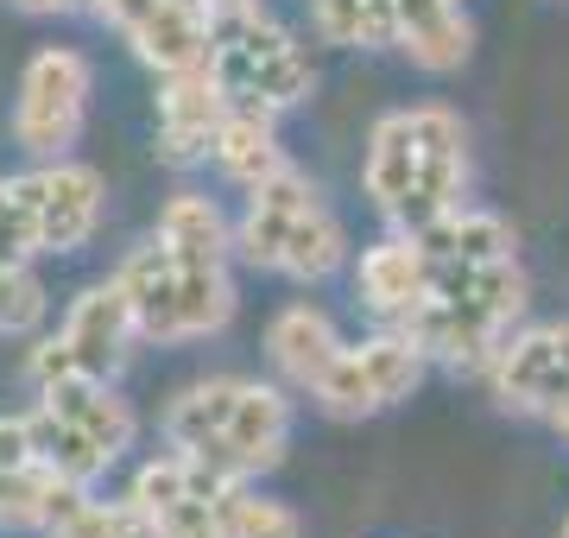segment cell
I'll list each match as a JSON object with an SVG mask.
<instances>
[{"label": "cell", "instance_id": "30bf717a", "mask_svg": "<svg viewBox=\"0 0 569 538\" xmlns=\"http://www.w3.org/2000/svg\"><path fill=\"white\" fill-rule=\"evenodd\" d=\"M216 20L222 13L209 0H140L121 20V32L159 77H171V70H197L216 58Z\"/></svg>", "mask_w": 569, "mask_h": 538}, {"label": "cell", "instance_id": "603a6c76", "mask_svg": "<svg viewBox=\"0 0 569 538\" xmlns=\"http://www.w3.org/2000/svg\"><path fill=\"white\" fill-rule=\"evenodd\" d=\"M234 317V286H228L222 267H183L178 272V298H171V323H164V342H190V336L222 330Z\"/></svg>", "mask_w": 569, "mask_h": 538}, {"label": "cell", "instance_id": "f546056e", "mask_svg": "<svg viewBox=\"0 0 569 538\" xmlns=\"http://www.w3.org/2000/svg\"><path fill=\"white\" fill-rule=\"evenodd\" d=\"M39 253V228H32V209L20 197V178H0V260L20 267Z\"/></svg>", "mask_w": 569, "mask_h": 538}, {"label": "cell", "instance_id": "83f0119b", "mask_svg": "<svg viewBox=\"0 0 569 538\" xmlns=\"http://www.w3.org/2000/svg\"><path fill=\"white\" fill-rule=\"evenodd\" d=\"M228 538H305V526H298V514L284 507V500H260L247 495V481H234L228 488Z\"/></svg>", "mask_w": 569, "mask_h": 538}, {"label": "cell", "instance_id": "e0dca14e", "mask_svg": "<svg viewBox=\"0 0 569 538\" xmlns=\"http://www.w3.org/2000/svg\"><path fill=\"white\" fill-rule=\"evenodd\" d=\"M228 450L241 462V476H260L284 456V437H291V399L279 387H260V380H247L241 399H234V418H228Z\"/></svg>", "mask_w": 569, "mask_h": 538}, {"label": "cell", "instance_id": "ffe728a7", "mask_svg": "<svg viewBox=\"0 0 569 538\" xmlns=\"http://www.w3.org/2000/svg\"><path fill=\"white\" fill-rule=\"evenodd\" d=\"M178 253L164 248L159 235L146 241V248H133L121 260V291H127V305H133V323H140L146 342H164V323H171V298H178Z\"/></svg>", "mask_w": 569, "mask_h": 538}, {"label": "cell", "instance_id": "3957f363", "mask_svg": "<svg viewBox=\"0 0 569 538\" xmlns=\"http://www.w3.org/2000/svg\"><path fill=\"white\" fill-rule=\"evenodd\" d=\"M209 63H216V77H222V89L234 96V102L272 108V114L291 108V102H305L310 83H317L305 44L291 39L260 0L216 20V58Z\"/></svg>", "mask_w": 569, "mask_h": 538}, {"label": "cell", "instance_id": "d4e9b609", "mask_svg": "<svg viewBox=\"0 0 569 538\" xmlns=\"http://www.w3.org/2000/svg\"><path fill=\"white\" fill-rule=\"evenodd\" d=\"M310 13L329 44H361V51L399 44V0H310Z\"/></svg>", "mask_w": 569, "mask_h": 538}, {"label": "cell", "instance_id": "7402d4cb", "mask_svg": "<svg viewBox=\"0 0 569 538\" xmlns=\"http://www.w3.org/2000/svg\"><path fill=\"white\" fill-rule=\"evenodd\" d=\"M159 241L178 253V267H222L228 260V222L209 197H171L159 216Z\"/></svg>", "mask_w": 569, "mask_h": 538}, {"label": "cell", "instance_id": "d590c367", "mask_svg": "<svg viewBox=\"0 0 569 538\" xmlns=\"http://www.w3.org/2000/svg\"><path fill=\"white\" fill-rule=\"evenodd\" d=\"M0 267H7V260H0Z\"/></svg>", "mask_w": 569, "mask_h": 538}, {"label": "cell", "instance_id": "ba28073f", "mask_svg": "<svg viewBox=\"0 0 569 538\" xmlns=\"http://www.w3.org/2000/svg\"><path fill=\"white\" fill-rule=\"evenodd\" d=\"M418 114V178L411 197L399 209V228H430L437 216L462 209V185H468V133L449 108H411Z\"/></svg>", "mask_w": 569, "mask_h": 538}, {"label": "cell", "instance_id": "4316f807", "mask_svg": "<svg viewBox=\"0 0 569 538\" xmlns=\"http://www.w3.org/2000/svg\"><path fill=\"white\" fill-rule=\"evenodd\" d=\"M51 538H159V526H152V514L140 500L127 495V500H82Z\"/></svg>", "mask_w": 569, "mask_h": 538}, {"label": "cell", "instance_id": "52a82bcc", "mask_svg": "<svg viewBox=\"0 0 569 538\" xmlns=\"http://www.w3.org/2000/svg\"><path fill=\"white\" fill-rule=\"evenodd\" d=\"M234 96L222 89L216 63H197V70H171L159 89V152L171 166H197V159H216V133H222Z\"/></svg>", "mask_w": 569, "mask_h": 538}, {"label": "cell", "instance_id": "8992f818", "mask_svg": "<svg viewBox=\"0 0 569 538\" xmlns=\"http://www.w3.org/2000/svg\"><path fill=\"white\" fill-rule=\"evenodd\" d=\"M228 488L234 481L209 476L197 456H159L133 476V500H140L159 538H228Z\"/></svg>", "mask_w": 569, "mask_h": 538}, {"label": "cell", "instance_id": "9a60e30c", "mask_svg": "<svg viewBox=\"0 0 569 538\" xmlns=\"http://www.w3.org/2000/svg\"><path fill=\"white\" fill-rule=\"evenodd\" d=\"M430 253V279L437 272H462V267H493V260H512V228L488 209H449L430 228H411Z\"/></svg>", "mask_w": 569, "mask_h": 538}, {"label": "cell", "instance_id": "e575fe53", "mask_svg": "<svg viewBox=\"0 0 569 538\" xmlns=\"http://www.w3.org/2000/svg\"><path fill=\"white\" fill-rule=\"evenodd\" d=\"M563 538H569V526H563Z\"/></svg>", "mask_w": 569, "mask_h": 538}, {"label": "cell", "instance_id": "ac0fdd59", "mask_svg": "<svg viewBox=\"0 0 569 538\" xmlns=\"http://www.w3.org/2000/svg\"><path fill=\"white\" fill-rule=\"evenodd\" d=\"M216 166L241 190H260L266 178H279L284 152H279V133H272V108H247V102L228 108L222 133H216Z\"/></svg>", "mask_w": 569, "mask_h": 538}, {"label": "cell", "instance_id": "5bb4252c", "mask_svg": "<svg viewBox=\"0 0 569 538\" xmlns=\"http://www.w3.org/2000/svg\"><path fill=\"white\" fill-rule=\"evenodd\" d=\"M39 406L70 418V425H77L82 437H96L108 456H121L127 444H133V406H127L108 380H96V373H63V380L39 387Z\"/></svg>", "mask_w": 569, "mask_h": 538}, {"label": "cell", "instance_id": "d6a6232c", "mask_svg": "<svg viewBox=\"0 0 569 538\" xmlns=\"http://www.w3.org/2000/svg\"><path fill=\"white\" fill-rule=\"evenodd\" d=\"M545 418H550V431H557V437L569 444V387H563V393H557V399L545 406Z\"/></svg>", "mask_w": 569, "mask_h": 538}, {"label": "cell", "instance_id": "1f68e13d", "mask_svg": "<svg viewBox=\"0 0 569 538\" xmlns=\"http://www.w3.org/2000/svg\"><path fill=\"white\" fill-rule=\"evenodd\" d=\"M26 13H77V7H96V0H13Z\"/></svg>", "mask_w": 569, "mask_h": 538}, {"label": "cell", "instance_id": "7c38bea8", "mask_svg": "<svg viewBox=\"0 0 569 538\" xmlns=\"http://www.w3.org/2000/svg\"><path fill=\"white\" fill-rule=\"evenodd\" d=\"M133 336H140V323H133V305H127L121 279L89 286L70 305V317H63V349H70L77 373H96V380H108V373L121 368V355Z\"/></svg>", "mask_w": 569, "mask_h": 538}, {"label": "cell", "instance_id": "7a4b0ae2", "mask_svg": "<svg viewBox=\"0 0 569 538\" xmlns=\"http://www.w3.org/2000/svg\"><path fill=\"white\" fill-rule=\"evenodd\" d=\"M241 253L266 272L284 279H329L342 267V222L323 209L317 185L305 171L284 166L279 178H266L260 190H247V222H241Z\"/></svg>", "mask_w": 569, "mask_h": 538}, {"label": "cell", "instance_id": "6da1fadb", "mask_svg": "<svg viewBox=\"0 0 569 538\" xmlns=\"http://www.w3.org/2000/svg\"><path fill=\"white\" fill-rule=\"evenodd\" d=\"M519 311H526V272H519V260L462 267V272H437L430 279V298L406 317V336L425 355L449 361V368H488Z\"/></svg>", "mask_w": 569, "mask_h": 538}, {"label": "cell", "instance_id": "d6986e66", "mask_svg": "<svg viewBox=\"0 0 569 538\" xmlns=\"http://www.w3.org/2000/svg\"><path fill=\"white\" fill-rule=\"evenodd\" d=\"M399 44L411 51L418 70H437L443 77V70H456L468 58L475 32H468L456 0H399Z\"/></svg>", "mask_w": 569, "mask_h": 538}, {"label": "cell", "instance_id": "836d02e7", "mask_svg": "<svg viewBox=\"0 0 569 538\" xmlns=\"http://www.w3.org/2000/svg\"><path fill=\"white\" fill-rule=\"evenodd\" d=\"M209 7H216V13H234V7H253V0H209Z\"/></svg>", "mask_w": 569, "mask_h": 538}, {"label": "cell", "instance_id": "4fadbf2b", "mask_svg": "<svg viewBox=\"0 0 569 538\" xmlns=\"http://www.w3.org/2000/svg\"><path fill=\"white\" fill-rule=\"evenodd\" d=\"M355 291H361L367 311L399 317V323H406V317L430 298V253H425V241H418V235H387L380 248H367L361 267H355Z\"/></svg>", "mask_w": 569, "mask_h": 538}, {"label": "cell", "instance_id": "cb8c5ba5", "mask_svg": "<svg viewBox=\"0 0 569 538\" xmlns=\"http://www.w3.org/2000/svg\"><path fill=\"white\" fill-rule=\"evenodd\" d=\"M247 380H197V387H183L171 399V412H164V437H171V450H197L209 437L228 431V418H234V399H241Z\"/></svg>", "mask_w": 569, "mask_h": 538}, {"label": "cell", "instance_id": "5b68a950", "mask_svg": "<svg viewBox=\"0 0 569 538\" xmlns=\"http://www.w3.org/2000/svg\"><path fill=\"white\" fill-rule=\"evenodd\" d=\"M418 373H425V349L406 330L373 336L361 349L336 355V368L310 387V399H323V412H336V418H367V412H387V406L411 399Z\"/></svg>", "mask_w": 569, "mask_h": 538}, {"label": "cell", "instance_id": "277c9868", "mask_svg": "<svg viewBox=\"0 0 569 538\" xmlns=\"http://www.w3.org/2000/svg\"><path fill=\"white\" fill-rule=\"evenodd\" d=\"M89 114V63L77 51H39L20 77V108H13V133L32 159H63V146L82 133Z\"/></svg>", "mask_w": 569, "mask_h": 538}, {"label": "cell", "instance_id": "2e32d148", "mask_svg": "<svg viewBox=\"0 0 569 538\" xmlns=\"http://www.w3.org/2000/svg\"><path fill=\"white\" fill-rule=\"evenodd\" d=\"M342 349L348 342L336 336V323H329L323 311H310V305H291V311H279L272 323H266V355H272L279 373L291 380V387H305V393L336 368Z\"/></svg>", "mask_w": 569, "mask_h": 538}, {"label": "cell", "instance_id": "4dcf8cb0", "mask_svg": "<svg viewBox=\"0 0 569 538\" xmlns=\"http://www.w3.org/2000/svg\"><path fill=\"white\" fill-rule=\"evenodd\" d=\"M26 462H39L32 418H0V469H26Z\"/></svg>", "mask_w": 569, "mask_h": 538}, {"label": "cell", "instance_id": "484cf974", "mask_svg": "<svg viewBox=\"0 0 569 538\" xmlns=\"http://www.w3.org/2000/svg\"><path fill=\"white\" fill-rule=\"evenodd\" d=\"M32 437H39V462H44V469H58L63 481H82V488H89V481H96L108 462H114V456H108L96 437H82L70 418L44 412V406L32 412Z\"/></svg>", "mask_w": 569, "mask_h": 538}, {"label": "cell", "instance_id": "9c48e42d", "mask_svg": "<svg viewBox=\"0 0 569 538\" xmlns=\"http://www.w3.org/2000/svg\"><path fill=\"white\" fill-rule=\"evenodd\" d=\"M20 197L32 209V228H39V253H77L102 222V178L89 166H70V159L20 178Z\"/></svg>", "mask_w": 569, "mask_h": 538}, {"label": "cell", "instance_id": "f1b7e54d", "mask_svg": "<svg viewBox=\"0 0 569 538\" xmlns=\"http://www.w3.org/2000/svg\"><path fill=\"white\" fill-rule=\"evenodd\" d=\"M44 323V286L20 267H0V336H26Z\"/></svg>", "mask_w": 569, "mask_h": 538}, {"label": "cell", "instance_id": "44dd1931", "mask_svg": "<svg viewBox=\"0 0 569 538\" xmlns=\"http://www.w3.org/2000/svg\"><path fill=\"white\" fill-rule=\"evenodd\" d=\"M411 178H418V114H387L367 140V197L399 222V209L411 197Z\"/></svg>", "mask_w": 569, "mask_h": 538}, {"label": "cell", "instance_id": "8fae6325", "mask_svg": "<svg viewBox=\"0 0 569 538\" xmlns=\"http://www.w3.org/2000/svg\"><path fill=\"white\" fill-rule=\"evenodd\" d=\"M493 393L512 412H545L550 399L569 387V323H545V330H526L500 342V355L488 361Z\"/></svg>", "mask_w": 569, "mask_h": 538}]
</instances>
